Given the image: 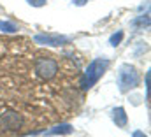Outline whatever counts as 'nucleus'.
Returning <instances> with one entry per match:
<instances>
[{
    "label": "nucleus",
    "mask_w": 151,
    "mask_h": 137,
    "mask_svg": "<svg viewBox=\"0 0 151 137\" xmlns=\"http://www.w3.org/2000/svg\"><path fill=\"white\" fill-rule=\"evenodd\" d=\"M132 25L134 27H150V16H141V18H137V19H134L132 21Z\"/></svg>",
    "instance_id": "obj_9"
},
{
    "label": "nucleus",
    "mask_w": 151,
    "mask_h": 137,
    "mask_svg": "<svg viewBox=\"0 0 151 137\" xmlns=\"http://www.w3.org/2000/svg\"><path fill=\"white\" fill-rule=\"evenodd\" d=\"M0 127L4 130H9V132H14V130H19L23 127V116L19 112H14V111H9L5 114L0 116Z\"/></svg>",
    "instance_id": "obj_4"
},
{
    "label": "nucleus",
    "mask_w": 151,
    "mask_h": 137,
    "mask_svg": "<svg viewBox=\"0 0 151 137\" xmlns=\"http://www.w3.org/2000/svg\"><path fill=\"white\" fill-rule=\"evenodd\" d=\"M76 4H77V5H83V4H84V2H86V0H74Z\"/></svg>",
    "instance_id": "obj_14"
},
{
    "label": "nucleus",
    "mask_w": 151,
    "mask_h": 137,
    "mask_svg": "<svg viewBox=\"0 0 151 137\" xmlns=\"http://www.w3.org/2000/svg\"><path fill=\"white\" fill-rule=\"evenodd\" d=\"M37 44H46V46H62L67 42V37L63 35H51V34H39L34 37Z\"/></svg>",
    "instance_id": "obj_5"
},
{
    "label": "nucleus",
    "mask_w": 151,
    "mask_h": 137,
    "mask_svg": "<svg viewBox=\"0 0 151 137\" xmlns=\"http://www.w3.org/2000/svg\"><path fill=\"white\" fill-rule=\"evenodd\" d=\"M35 72H37L39 77L49 81L58 72V62L53 60V58H49V56H40V58L35 60Z\"/></svg>",
    "instance_id": "obj_3"
},
{
    "label": "nucleus",
    "mask_w": 151,
    "mask_h": 137,
    "mask_svg": "<svg viewBox=\"0 0 151 137\" xmlns=\"http://www.w3.org/2000/svg\"><path fill=\"white\" fill-rule=\"evenodd\" d=\"M139 84V74L135 67L128 65V63H123L119 70H118V86H119V92H128L132 88H135Z\"/></svg>",
    "instance_id": "obj_2"
},
{
    "label": "nucleus",
    "mask_w": 151,
    "mask_h": 137,
    "mask_svg": "<svg viewBox=\"0 0 151 137\" xmlns=\"http://www.w3.org/2000/svg\"><path fill=\"white\" fill-rule=\"evenodd\" d=\"M0 30L2 32H7V34H14L18 30V27L11 21H0Z\"/></svg>",
    "instance_id": "obj_8"
},
{
    "label": "nucleus",
    "mask_w": 151,
    "mask_h": 137,
    "mask_svg": "<svg viewBox=\"0 0 151 137\" xmlns=\"http://www.w3.org/2000/svg\"><path fill=\"white\" fill-rule=\"evenodd\" d=\"M107 67H109V60H106V58H97V60H93V62L88 65L84 76L81 77V88H83V90H90V88L104 76V72L107 70Z\"/></svg>",
    "instance_id": "obj_1"
},
{
    "label": "nucleus",
    "mask_w": 151,
    "mask_h": 137,
    "mask_svg": "<svg viewBox=\"0 0 151 137\" xmlns=\"http://www.w3.org/2000/svg\"><path fill=\"white\" fill-rule=\"evenodd\" d=\"M150 79H151V74L148 72L146 74V92H148V97H150Z\"/></svg>",
    "instance_id": "obj_12"
},
{
    "label": "nucleus",
    "mask_w": 151,
    "mask_h": 137,
    "mask_svg": "<svg viewBox=\"0 0 151 137\" xmlns=\"http://www.w3.org/2000/svg\"><path fill=\"white\" fill-rule=\"evenodd\" d=\"M121 40H123V32H118V34L111 35V39H109V44H111V46H118Z\"/></svg>",
    "instance_id": "obj_10"
},
{
    "label": "nucleus",
    "mask_w": 151,
    "mask_h": 137,
    "mask_svg": "<svg viewBox=\"0 0 151 137\" xmlns=\"http://www.w3.org/2000/svg\"><path fill=\"white\" fill-rule=\"evenodd\" d=\"M132 137H148V136H144V132H141V130H135Z\"/></svg>",
    "instance_id": "obj_13"
},
{
    "label": "nucleus",
    "mask_w": 151,
    "mask_h": 137,
    "mask_svg": "<svg viewBox=\"0 0 151 137\" xmlns=\"http://www.w3.org/2000/svg\"><path fill=\"white\" fill-rule=\"evenodd\" d=\"M72 130L74 128L69 123H63V125H56V127H53L49 130H44L42 134L44 136H67V134H72Z\"/></svg>",
    "instance_id": "obj_6"
},
{
    "label": "nucleus",
    "mask_w": 151,
    "mask_h": 137,
    "mask_svg": "<svg viewBox=\"0 0 151 137\" xmlns=\"http://www.w3.org/2000/svg\"><path fill=\"white\" fill-rule=\"evenodd\" d=\"M113 120L114 123L118 125V127H127V123H128V116H127V112H125V109L123 107H116L113 109Z\"/></svg>",
    "instance_id": "obj_7"
},
{
    "label": "nucleus",
    "mask_w": 151,
    "mask_h": 137,
    "mask_svg": "<svg viewBox=\"0 0 151 137\" xmlns=\"http://www.w3.org/2000/svg\"><path fill=\"white\" fill-rule=\"evenodd\" d=\"M28 4L34 5V7H42L46 4V0H28Z\"/></svg>",
    "instance_id": "obj_11"
}]
</instances>
